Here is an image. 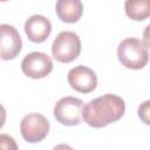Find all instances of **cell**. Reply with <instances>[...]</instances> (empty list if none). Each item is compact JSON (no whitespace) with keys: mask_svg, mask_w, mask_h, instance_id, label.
<instances>
[{"mask_svg":"<svg viewBox=\"0 0 150 150\" xmlns=\"http://www.w3.org/2000/svg\"><path fill=\"white\" fill-rule=\"evenodd\" d=\"M124 112V100L114 94H105L89 101L82 108V120L91 128H103L121 120Z\"/></svg>","mask_w":150,"mask_h":150,"instance_id":"cell-1","label":"cell"},{"mask_svg":"<svg viewBox=\"0 0 150 150\" xmlns=\"http://www.w3.org/2000/svg\"><path fill=\"white\" fill-rule=\"evenodd\" d=\"M22 48V40L14 26L0 25V59L9 61L15 59Z\"/></svg>","mask_w":150,"mask_h":150,"instance_id":"cell-7","label":"cell"},{"mask_svg":"<svg viewBox=\"0 0 150 150\" xmlns=\"http://www.w3.org/2000/svg\"><path fill=\"white\" fill-rule=\"evenodd\" d=\"M117 56L125 68L134 70L142 69L149 60L148 46L137 38H127L118 45Z\"/></svg>","mask_w":150,"mask_h":150,"instance_id":"cell-2","label":"cell"},{"mask_svg":"<svg viewBox=\"0 0 150 150\" xmlns=\"http://www.w3.org/2000/svg\"><path fill=\"white\" fill-rule=\"evenodd\" d=\"M83 102L74 96L60 98L54 107V117L62 125L74 127L82 122Z\"/></svg>","mask_w":150,"mask_h":150,"instance_id":"cell-4","label":"cell"},{"mask_svg":"<svg viewBox=\"0 0 150 150\" xmlns=\"http://www.w3.org/2000/svg\"><path fill=\"white\" fill-rule=\"evenodd\" d=\"M6 122V110L2 107V104H0V129L5 125Z\"/></svg>","mask_w":150,"mask_h":150,"instance_id":"cell-14","label":"cell"},{"mask_svg":"<svg viewBox=\"0 0 150 150\" xmlns=\"http://www.w3.org/2000/svg\"><path fill=\"white\" fill-rule=\"evenodd\" d=\"M125 14L135 21H143L150 15V0H125Z\"/></svg>","mask_w":150,"mask_h":150,"instance_id":"cell-11","label":"cell"},{"mask_svg":"<svg viewBox=\"0 0 150 150\" xmlns=\"http://www.w3.org/2000/svg\"><path fill=\"white\" fill-rule=\"evenodd\" d=\"M55 12L62 22L75 23L82 16L83 5L81 0H57Z\"/></svg>","mask_w":150,"mask_h":150,"instance_id":"cell-10","label":"cell"},{"mask_svg":"<svg viewBox=\"0 0 150 150\" xmlns=\"http://www.w3.org/2000/svg\"><path fill=\"white\" fill-rule=\"evenodd\" d=\"M0 149L6 150H16L18 145L15 143V139L6 134H0Z\"/></svg>","mask_w":150,"mask_h":150,"instance_id":"cell-12","label":"cell"},{"mask_svg":"<svg viewBox=\"0 0 150 150\" xmlns=\"http://www.w3.org/2000/svg\"><path fill=\"white\" fill-rule=\"evenodd\" d=\"M67 80L69 86L82 94H89L97 87V76L93 69L86 66H76L68 71Z\"/></svg>","mask_w":150,"mask_h":150,"instance_id":"cell-8","label":"cell"},{"mask_svg":"<svg viewBox=\"0 0 150 150\" xmlns=\"http://www.w3.org/2000/svg\"><path fill=\"white\" fill-rule=\"evenodd\" d=\"M25 33L29 41L35 43L45 42L52 33L50 21L40 14L32 15L25 22Z\"/></svg>","mask_w":150,"mask_h":150,"instance_id":"cell-9","label":"cell"},{"mask_svg":"<svg viewBox=\"0 0 150 150\" xmlns=\"http://www.w3.org/2000/svg\"><path fill=\"white\" fill-rule=\"evenodd\" d=\"M6 1H9V0H0V2H6Z\"/></svg>","mask_w":150,"mask_h":150,"instance_id":"cell-15","label":"cell"},{"mask_svg":"<svg viewBox=\"0 0 150 150\" xmlns=\"http://www.w3.org/2000/svg\"><path fill=\"white\" fill-rule=\"evenodd\" d=\"M21 70L30 79H42L52 73L53 62L46 53L32 52L21 61Z\"/></svg>","mask_w":150,"mask_h":150,"instance_id":"cell-6","label":"cell"},{"mask_svg":"<svg viewBox=\"0 0 150 150\" xmlns=\"http://www.w3.org/2000/svg\"><path fill=\"white\" fill-rule=\"evenodd\" d=\"M81 53V40L71 30H63L57 34L52 45L53 57L61 63H69L79 57Z\"/></svg>","mask_w":150,"mask_h":150,"instance_id":"cell-3","label":"cell"},{"mask_svg":"<svg viewBox=\"0 0 150 150\" xmlns=\"http://www.w3.org/2000/svg\"><path fill=\"white\" fill-rule=\"evenodd\" d=\"M149 101H145L138 107V116L145 124H149Z\"/></svg>","mask_w":150,"mask_h":150,"instance_id":"cell-13","label":"cell"},{"mask_svg":"<svg viewBox=\"0 0 150 150\" xmlns=\"http://www.w3.org/2000/svg\"><path fill=\"white\" fill-rule=\"evenodd\" d=\"M49 127L48 120L38 112L23 116L20 122L21 136L28 143H39L43 141L49 132Z\"/></svg>","mask_w":150,"mask_h":150,"instance_id":"cell-5","label":"cell"}]
</instances>
